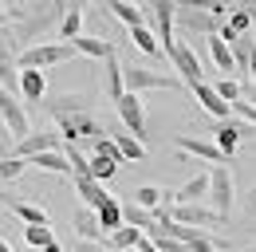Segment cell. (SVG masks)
I'll return each mask as SVG.
<instances>
[{
    "mask_svg": "<svg viewBox=\"0 0 256 252\" xmlns=\"http://www.w3.org/2000/svg\"><path fill=\"white\" fill-rule=\"evenodd\" d=\"M150 240H154V248H158V252H190L182 240H174V236H162V232H158V236H150Z\"/></svg>",
    "mask_w": 256,
    "mask_h": 252,
    "instance_id": "obj_34",
    "label": "cell"
},
{
    "mask_svg": "<svg viewBox=\"0 0 256 252\" xmlns=\"http://www.w3.org/2000/svg\"><path fill=\"white\" fill-rule=\"evenodd\" d=\"M75 252H106V244H91V240H79Z\"/></svg>",
    "mask_w": 256,
    "mask_h": 252,
    "instance_id": "obj_36",
    "label": "cell"
},
{
    "mask_svg": "<svg viewBox=\"0 0 256 252\" xmlns=\"http://www.w3.org/2000/svg\"><path fill=\"white\" fill-rule=\"evenodd\" d=\"M71 48H75L79 56H91V60H110V56H114V44H110V40H98V36H79Z\"/></svg>",
    "mask_w": 256,
    "mask_h": 252,
    "instance_id": "obj_21",
    "label": "cell"
},
{
    "mask_svg": "<svg viewBox=\"0 0 256 252\" xmlns=\"http://www.w3.org/2000/svg\"><path fill=\"white\" fill-rule=\"evenodd\" d=\"M98 224H102V232H106V236H110V232H118V228L126 224V220H122V201H114V197H110V201L98 209Z\"/></svg>",
    "mask_w": 256,
    "mask_h": 252,
    "instance_id": "obj_24",
    "label": "cell"
},
{
    "mask_svg": "<svg viewBox=\"0 0 256 252\" xmlns=\"http://www.w3.org/2000/svg\"><path fill=\"white\" fill-rule=\"evenodd\" d=\"M0 205H8V209H12V205H16V197H12L8 189H0Z\"/></svg>",
    "mask_w": 256,
    "mask_h": 252,
    "instance_id": "obj_37",
    "label": "cell"
},
{
    "mask_svg": "<svg viewBox=\"0 0 256 252\" xmlns=\"http://www.w3.org/2000/svg\"><path fill=\"white\" fill-rule=\"evenodd\" d=\"M178 28H186V32H197V36H221V20L217 16H209V8L205 4H178Z\"/></svg>",
    "mask_w": 256,
    "mask_h": 252,
    "instance_id": "obj_6",
    "label": "cell"
},
{
    "mask_svg": "<svg viewBox=\"0 0 256 252\" xmlns=\"http://www.w3.org/2000/svg\"><path fill=\"white\" fill-rule=\"evenodd\" d=\"M114 146H118L122 162H142V158H146V146H142L138 138H130V134H114Z\"/></svg>",
    "mask_w": 256,
    "mask_h": 252,
    "instance_id": "obj_27",
    "label": "cell"
},
{
    "mask_svg": "<svg viewBox=\"0 0 256 252\" xmlns=\"http://www.w3.org/2000/svg\"><path fill=\"white\" fill-rule=\"evenodd\" d=\"M12 213L24 220L28 228H36V224H52V220H48V213H44L40 205H32V201H16V205H12Z\"/></svg>",
    "mask_w": 256,
    "mask_h": 252,
    "instance_id": "obj_26",
    "label": "cell"
},
{
    "mask_svg": "<svg viewBox=\"0 0 256 252\" xmlns=\"http://www.w3.org/2000/svg\"><path fill=\"white\" fill-rule=\"evenodd\" d=\"M178 75H162L150 67H126V94H146V91H178Z\"/></svg>",
    "mask_w": 256,
    "mask_h": 252,
    "instance_id": "obj_5",
    "label": "cell"
},
{
    "mask_svg": "<svg viewBox=\"0 0 256 252\" xmlns=\"http://www.w3.org/2000/svg\"><path fill=\"white\" fill-rule=\"evenodd\" d=\"M190 91H193V98L201 102V110H205V114H213V118H228V114H232V106L217 94L213 83H193Z\"/></svg>",
    "mask_w": 256,
    "mask_h": 252,
    "instance_id": "obj_15",
    "label": "cell"
},
{
    "mask_svg": "<svg viewBox=\"0 0 256 252\" xmlns=\"http://www.w3.org/2000/svg\"><path fill=\"white\" fill-rule=\"evenodd\" d=\"M130 44L142 56H162V44H158V36H154V28H134L130 32Z\"/></svg>",
    "mask_w": 256,
    "mask_h": 252,
    "instance_id": "obj_25",
    "label": "cell"
},
{
    "mask_svg": "<svg viewBox=\"0 0 256 252\" xmlns=\"http://www.w3.org/2000/svg\"><path fill=\"white\" fill-rule=\"evenodd\" d=\"M118 174V162H110V158H98V154H91V178H95L98 186L102 182H110Z\"/></svg>",
    "mask_w": 256,
    "mask_h": 252,
    "instance_id": "obj_28",
    "label": "cell"
},
{
    "mask_svg": "<svg viewBox=\"0 0 256 252\" xmlns=\"http://www.w3.org/2000/svg\"><path fill=\"white\" fill-rule=\"evenodd\" d=\"M20 98L44 106V98H48V75L44 71H20Z\"/></svg>",
    "mask_w": 256,
    "mask_h": 252,
    "instance_id": "obj_19",
    "label": "cell"
},
{
    "mask_svg": "<svg viewBox=\"0 0 256 252\" xmlns=\"http://www.w3.org/2000/svg\"><path fill=\"white\" fill-rule=\"evenodd\" d=\"M232 114H236V122H248V126H256V106L248 102V98L232 102Z\"/></svg>",
    "mask_w": 256,
    "mask_h": 252,
    "instance_id": "obj_32",
    "label": "cell"
},
{
    "mask_svg": "<svg viewBox=\"0 0 256 252\" xmlns=\"http://www.w3.org/2000/svg\"><path fill=\"white\" fill-rule=\"evenodd\" d=\"M240 209H244L248 217H256V186L248 189V193H244V201H240Z\"/></svg>",
    "mask_w": 256,
    "mask_h": 252,
    "instance_id": "obj_35",
    "label": "cell"
},
{
    "mask_svg": "<svg viewBox=\"0 0 256 252\" xmlns=\"http://www.w3.org/2000/svg\"><path fill=\"white\" fill-rule=\"evenodd\" d=\"M40 252H64V248H60V244H48V248H40Z\"/></svg>",
    "mask_w": 256,
    "mask_h": 252,
    "instance_id": "obj_39",
    "label": "cell"
},
{
    "mask_svg": "<svg viewBox=\"0 0 256 252\" xmlns=\"http://www.w3.org/2000/svg\"><path fill=\"white\" fill-rule=\"evenodd\" d=\"M95 154L98 158H110V162H118V166H122V154H118L114 138H98V142H95Z\"/></svg>",
    "mask_w": 256,
    "mask_h": 252,
    "instance_id": "obj_33",
    "label": "cell"
},
{
    "mask_svg": "<svg viewBox=\"0 0 256 252\" xmlns=\"http://www.w3.org/2000/svg\"><path fill=\"white\" fill-rule=\"evenodd\" d=\"M166 56H170V63H174V71H178L182 83H190V87H193V83H205V60L193 52L190 40H178Z\"/></svg>",
    "mask_w": 256,
    "mask_h": 252,
    "instance_id": "obj_4",
    "label": "cell"
},
{
    "mask_svg": "<svg viewBox=\"0 0 256 252\" xmlns=\"http://www.w3.org/2000/svg\"><path fill=\"white\" fill-rule=\"evenodd\" d=\"M228 28L236 32V36H248V28H252V12L240 4V8H232V16H228Z\"/></svg>",
    "mask_w": 256,
    "mask_h": 252,
    "instance_id": "obj_30",
    "label": "cell"
},
{
    "mask_svg": "<svg viewBox=\"0 0 256 252\" xmlns=\"http://www.w3.org/2000/svg\"><path fill=\"white\" fill-rule=\"evenodd\" d=\"M174 146H178V154H193V158H201V162H213V170H217V166H232V162L217 150V142H201V138H190V134H178Z\"/></svg>",
    "mask_w": 256,
    "mask_h": 252,
    "instance_id": "obj_11",
    "label": "cell"
},
{
    "mask_svg": "<svg viewBox=\"0 0 256 252\" xmlns=\"http://www.w3.org/2000/svg\"><path fill=\"white\" fill-rule=\"evenodd\" d=\"M248 134H256V126H248V122H221L217 126V150H221L228 162H232V154H236V146H240V138H248Z\"/></svg>",
    "mask_w": 256,
    "mask_h": 252,
    "instance_id": "obj_14",
    "label": "cell"
},
{
    "mask_svg": "<svg viewBox=\"0 0 256 252\" xmlns=\"http://www.w3.org/2000/svg\"><path fill=\"white\" fill-rule=\"evenodd\" d=\"M142 240H146V232H138V228L122 224L118 232H110V236H106V248H110V252H134Z\"/></svg>",
    "mask_w": 256,
    "mask_h": 252,
    "instance_id": "obj_22",
    "label": "cell"
},
{
    "mask_svg": "<svg viewBox=\"0 0 256 252\" xmlns=\"http://www.w3.org/2000/svg\"><path fill=\"white\" fill-rule=\"evenodd\" d=\"M75 232H79V240H91V244H106L102 236V224H98V213L95 209H75Z\"/></svg>",
    "mask_w": 256,
    "mask_h": 252,
    "instance_id": "obj_18",
    "label": "cell"
},
{
    "mask_svg": "<svg viewBox=\"0 0 256 252\" xmlns=\"http://www.w3.org/2000/svg\"><path fill=\"white\" fill-rule=\"evenodd\" d=\"M0 118H4V126L12 130V138H16V142H24V138L32 134V130H28V114H24V106H20V98H16L12 91H4V87H0Z\"/></svg>",
    "mask_w": 256,
    "mask_h": 252,
    "instance_id": "obj_9",
    "label": "cell"
},
{
    "mask_svg": "<svg viewBox=\"0 0 256 252\" xmlns=\"http://www.w3.org/2000/svg\"><path fill=\"white\" fill-rule=\"evenodd\" d=\"M170 217L178 220V224H186V228H221L224 224L209 205H174Z\"/></svg>",
    "mask_w": 256,
    "mask_h": 252,
    "instance_id": "obj_10",
    "label": "cell"
},
{
    "mask_svg": "<svg viewBox=\"0 0 256 252\" xmlns=\"http://www.w3.org/2000/svg\"><path fill=\"white\" fill-rule=\"evenodd\" d=\"M102 91L110 102H118L122 94H126V67L118 60V52L110 56V60H102Z\"/></svg>",
    "mask_w": 256,
    "mask_h": 252,
    "instance_id": "obj_13",
    "label": "cell"
},
{
    "mask_svg": "<svg viewBox=\"0 0 256 252\" xmlns=\"http://www.w3.org/2000/svg\"><path fill=\"white\" fill-rule=\"evenodd\" d=\"M102 12H110L114 20H122L130 32L134 28H146V8H138V4H130V0H110V4H98Z\"/></svg>",
    "mask_w": 256,
    "mask_h": 252,
    "instance_id": "obj_16",
    "label": "cell"
},
{
    "mask_svg": "<svg viewBox=\"0 0 256 252\" xmlns=\"http://www.w3.org/2000/svg\"><path fill=\"white\" fill-rule=\"evenodd\" d=\"M248 83L256 87V52H252V63H248Z\"/></svg>",
    "mask_w": 256,
    "mask_h": 252,
    "instance_id": "obj_38",
    "label": "cell"
},
{
    "mask_svg": "<svg viewBox=\"0 0 256 252\" xmlns=\"http://www.w3.org/2000/svg\"><path fill=\"white\" fill-rule=\"evenodd\" d=\"M134 252H138V248H134Z\"/></svg>",
    "mask_w": 256,
    "mask_h": 252,
    "instance_id": "obj_41",
    "label": "cell"
},
{
    "mask_svg": "<svg viewBox=\"0 0 256 252\" xmlns=\"http://www.w3.org/2000/svg\"><path fill=\"white\" fill-rule=\"evenodd\" d=\"M56 126H60V138L64 142H79V138H106V130L98 126L95 114H64V118H56Z\"/></svg>",
    "mask_w": 256,
    "mask_h": 252,
    "instance_id": "obj_7",
    "label": "cell"
},
{
    "mask_svg": "<svg viewBox=\"0 0 256 252\" xmlns=\"http://www.w3.org/2000/svg\"><path fill=\"white\" fill-rule=\"evenodd\" d=\"M75 193L83 197V209H95V213L106 205V201H110V193L98 186L95 178H79V182H75Z\"/></svg>",
    "mask_w": 256,
    "mask_h": 252,
    "instance_id": "obj_20",
    "label": "cell"
},
{
    "mask_svg": "<svg viewBox=\"0 0 256 252\" xmlns=\"http://www.w3.org/2000/svg\"><path fill=\"white\" fill-rule=\"evenodd\" d=\"M44 110L52 118H64V114H91V94H52L44 98Z\"/></svg>",
    "mask_w": 256,
    "mask_h": 252,
    "instance_id": "obj_12",
    "label": "cell"
},
{
    "mask_svg": "<svg viewBox=\"0 0 256 252\" xmlns=\"http://www.w3.org/2000/svg\"><path fill=\"white\" fill-rule=\"evenodd\" d=\"M24 170H28V162H20V158H0V182H16Z\"/></svg>",
    "mask_w": 256,
    "mask_h": 252,
    "instance_id": "obj_31",
    "label": "cell"
},
{
    "mask_svg": "<svg viewBox=\"0 0 256 252\" xmlns=\"http://www.w3.org/2000/svg\"><path fill=\"white\" fill-rule=\"evenodd\" d=\"M79 52L71 48V44H32L20 60H16V67L20 71H48V67H60V63L75 60Z\"/></svg>",
    "mask_w": 256,
    "mask_h": 252,
    "instance_id": "obj_2",
    "label": "cell"
},
{
    "mask_svg": "<svg viewBox=\"0 0 256 252\" xmlns=\"http://www.w3.org/2000/svg\"><path fill=\"white\" fill-rule=\"evenodd\" d=\"M79 36H83V4H67L64 24H60V40H64V44H75Z\"/></svg>",
    "mask_w": 256,
    "mask_h": 252,
    "instance_id": "obj_23",
    "label": "cell"
},
{
    "mask_svg": "<svg viewBox=\"0 0 256 252\" xmlns=\"http://www.w3.org/2000/svg\"><path fill=\"white\" fill-rule=\"evenodd\" d=\"M201 201H209V174H197L182 189H174V205H201Z\"/></svg>",
    "mask_w": 256,
    "mask_h": 252,
    "instance_id": "obj_17",
    "label": "cell"
},
{
    "mask_svg": "<svg viewBox=\"0 0 256 252\" xmlns=\"http://www.w3.org/2000/svg\"><path fill=\"white\" fill-rule=\"evenodd\" d=\"M64 12H67V4H32V8H28V16L12 28L16 44H20V56L32 48L28 40H36L40 32H48L52 24H64Z\"/></svg>",
    "mask_w": 256,
    "mask_h": 252,
    "instance_id": "obj_1",
    "label": "cell"
},
{
    "mask_svg": "<svg viewBox=\"0 0 256 252\" xmlns=\"http://www.w3.org/2000/svg\"><path fill=\"white\" fill-rule=\"evenodd\" d=\"M0 252H12V244H8V240H0Z\"/></svg>",
    "mask_w": 256,
    "mask_h": 252,
    "instance_id": "obj_40",
    "label": "cell"
},
{
    "mask_svg": "<svg viewBox=\"0 0 256 252\" xmlns=\"http://www.w3.org/2000/svg\"><path fill=\"white\" fill-rule=\"evenodd\" d=\"M114 106H118V118L130 130V138H138L146 146V102H142V94H122Z\"/></svg>",
    "mask_w": 256,
    "mask_h": 252,
    "instance_id": "obj_8",
    "label": "cell"
},
{
    "mask_svg": "<svg viewBox=\"0 0 256 252\" xmlns=\"http://www.w3.org/2000/svg\"><path fill=\"white\" fill-rule=\"evenodd\" d=\"M232 205H236V189H232V170L228 166H217L209 170V209L221 220L232 217Z\"/></svg>",
    "mask_w": 256,
    "mask_h": 252,
    "instance_id": "obj_3",
    "label": "cell"
},
{
    "mask_svg": "<svg viewBox=\"0 0 256 252\" xmlns=\"http://www.w3.org/2000/svg\"><path fill=\"white\" fill-rule=\"evenodd\" d=\"M24 240H28L36 252L48 248V244H56V236H52V224H36V228H24Z\"/></svg>",
    "mask_w": 256,
    "mask_h": 252,
    "instance_id": "obj_29",
    "label": "cell"
}]
</instances>
